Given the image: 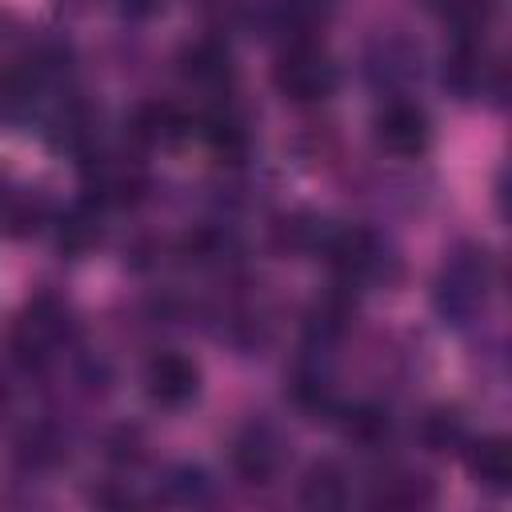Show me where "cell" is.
Returning a JSON list of instances; mask_svg holds the SVG:
<instances>
[{"mask_svg": "<svg viewBox=\"0 0 512 512\" xmlns=\"http://www.w3.org/2000/svg\"><path fill=\"white\" fill-rule=\"evenodd\" d=\"M492 280H496V264L484 244L452 248V256L444 260V268L436 276V288H432V304H436L440 320L452 328L480 320V312L488 308V296H492Z\"/></svg>", "mask_w": 512, "mask_h": 512, "instance_id": "obj_1", "label": "cell"}, {"mask_svg": "<svg viewBox=\"0 0 512 512\" xmlns=\"http://www.w3.org/2000/svg\"><path fill=\"white\" fill-rule=\"evenodd\" d=\"M320 252L344 284H388L400 276L396 252L368 228H332Z\"/></svg>", "mask_w": 512, "mask_h": 512, "instance_id": "obj_2", "label": "cell"}, {"mask_svg": "<svg viewBox=\"0 0 512 512\" xmlns=\"http://www.w3.org/2000/svg\"><path fill=\"white\" fill-rule=\"evenodd\" d=\"M272 84L292 104H320L336 92L340 68L316 40H292L272 64Z\"/></svg>", "mask_w": 512, "mask_h": 512, "instance_id": "obj_3", "label": "cell"}, {"mask_svg": "<svg viewBox=\"0 0 512 512\" xmlns=\"http://www.w3.org/2000/svg\"><path fill=\"white\" fill-rule=\"evenodd\" d=\"M72 336V312L60 296L40 292L12 328V356L24 368H44Z\"/></svg>", "mask_w": 512, "mask_h": 512, "instance_id": "obj_4", "label": "cell"}, {"mask_svg": "<svg viewBox=\"0 0 512 512\" xmlns=\"http://www.w3.org/2000/svg\"><path fill=\"white\" fill-rule=\"evenodd\" d=\"M444 88L456 92L460 100L504 92V64L484 48L480 32H456L452 52L444 56Z\"/></svg>", "mask_w": 512, "mask_h": 512, "instance_id": "obj_5", "label": "cell"}, {"mask_svg": "<svg viewBox=\"0 0 512 512\" xmlns=\"http://www.w3.org/2000/svg\"><path fill=\"white\" fill-rule=\"evenodd\" d=\"M80 176H84V196L100 208H124L148 192V172L140 160L108 156L96 148L80 160Z\"/></svg>", "mask_w": 512, "mask_h": 512, "instance_id": "obj_6", "label": "cell"}, {"mask_svg": "<svg viewBox=\"0 0 512 512\" xmlns=\"http://www.w3.org/2000/svg\"><path fill=\"white\" fill-rule=\"evenodd\" d=\"M288 460L284 432L268 420H248L232 440V468L244 484H272Z\"/></svg>", "mask_w": 512, "mask_h": 512, "instance_id": "obj_7", "label": "cell"}, {"mask_svg": "<svg viewBox=\"0 0 512 512\" xmlns=\"http://www.w3.org/2000/svg\"><path fill=\"white\" fill-rule=\"evenodd\" d=\"M372 136L376 144L388 152V156H400V160H416L428 152L432 144V120L420 104L412 100H388L376 120H372Z\"/></svg>", "mask_w": 512, "mask_h": 512, "instance_id": "obj_8", "label": "cell"}, {"mask_svg": "<svg viewBox=\"0 0 512 512\" xmlns=\"http://www.w3.org/2000/svg\"><path fill=\"white\" fill-rule=\"evenodd\" d=\"M144 392L160 408H184L200 392V368L184 352H156L144 368Z\"/></svg>", "mask_w": 512, "mask_h": 512, "instance_id": "obj_9", "label": "cell"}, {"mask_svg": "<svg viewBox=\"0 0 512 512\" xmlns=\"http://www.w3.org/2000/svg\"><path fill=\"white\" fill-rule=\"evenodd\" d=\"M44 92V72L40 68H0V128H24Z\"/></svg>", "mask_w": 512, "mask_h": 512, "instance_id": "obj_10", "label": "cell"}, {"mask_svg": "<svg viewBox=\"0 0 512 512\" xmlns=\"http://www.w3.org/2000/svg\"><path fill=\"white\" fill-rule=\"evenodd\" d=\"M180 76L192 84V88H204V92H220L228 80H232V52L220 44V40H192L184 44L180 52Z\"/></svg>", "mask_w": 512, "mask_h": 512, "instance_id": "obj_11", "label": "cell"}, {"mask_svg": "<svg viewBox=\"0 0 512 512\" xmlns=\"http://www.w3.org/2000/svg\"><path fill=\"white\" fill-rule=\"evenodd\" d=\"M100 240H104L100 204H92L88 196L76 200L72 208H64V212L56 216V248H60L64 256H88Z\"/></svg>", "mask_w": 512, "mask_h": 512, "instance_id": "obj_12", "label": "cell"}, {"mask_svg": "<svg viewBox=\"0 0 512 512\" xmlns=\"http://www.w3.org/2000/svg\"><path fill=\"white\" fill-rule=\"evenodd\" d=\"M468 472L480 488L488 492H508L512 488V448L504 436H480V440H468Z\"/></svg>", "mask_w": 512, "mask_h": 512, "instance_id": "obj_13", "label": "cell"}, {"mask_svg": "<svg viewBox=\"0 0 512 512\" xmlns=\"http://www.w3.org/2000/svg\"><path fill=\"white\" fill-rule=\"evenodd\" d=\"M192 120L176 108V104H144V108H136V116H132V136L140 140V144H160V148H172V144H180L184 136H192Z\"/></svg>", "mask_w": 512, "mask_h": 512, "instance_id": "obj_14", "label": "cell"}, {"mask_svg": "<svg viewBox=\"0 0 512 512\" xmlns=\"http://www.w3.org/2000/svg\"><path fill=\"white\" fill-rule=\"evenodd\" d=\"M196 128H200L204 144H208L220 160H240V156L248 152V144H252L248 120H244L240 112H232V108H216V112L204 116Z\"/></svg>", "mask_w": 512, "mask_h": 512, "instance_id": "obj_15", "label": "cell"}, {"mask_svg": "<svg viewBox=\"0 0 512 512\" xmlns=\"http://www.w3.org/2000/svg\"><path fill=\"white\" fill-rule=\"evenodd\" d=\"M300 504L316 508V512L344 508L348 504V476H344V468L332 464V460H316L304 472V480H300Z\"/></svg>", "mask_w": 512, "mask_h": 512, "instance_id": "obj_16", "label": "cell"}, {"mask_svg": "<svg viewBox=\"0 0 512 512\" xmlns=\"http://www.w3.org/2000/svg\"><path fill=\"white\" fill-rule=\"evenodd\" d=\"M48 196L40 188H12L8 200L0 204V228L8 236H32L48 220Z\"/></svg>", "mask_w": 512, "mask_h": 512, "instance_id": "obj_17", "label": "cell"}, {"mask_svg": "<svg viewBox=\"0 0 512 512\" xmlns=\"http://www.w3.org/2000/svg\"><path fill=\"white\" fill-rule=\"evenodd\" d=\"M420 440L424 448L432 452H456L468 444V428H464V416L456 408H432L424 420H420Z\"/></svg>", "mask_w": 512, "mask_h": 512, "instance_id": "obj_18", "label": "cell"}, {"mask_svg": "<svg viewBox=\"0 0 512 512\" xmlns=\"http://www.w3.org/2000/svg\"><path fill=\"white\" fill-rule=\"evenodd\" d=\"M432 480L420 476V472H400V476H388L384 488L372 496V504H384V508H424L432 504Z\"/></svg>", "mask_w": 512, "mask_h": 512, "instance_id": "obj_19", "label": "cell"}, {"mask_svg": "<svg viewBox=\"0 0 512 512\" xmlns=\"http://www.w3.org/2000/svg\"><path fill=\"white\" fill-rule=\"evenodd\" d=\"M420 56L404 44V40H388V44H380L376 48V56H372V64H368V72L380 80V84H396V80H408L420 64H416Z\"/></svg>", "mask_w": 512, "mask_h": 512, "instance_id": "obj_20", "label": "cell"}, {"mask_svg": "<svg viewBox=\"0 0 512 512\" xmlns=\"http://www.w3.org/2000/svg\"><path fill=\"white\" fill-rule=\"evenodd\" d=\"M184 252H188V260H196V264H224V260L236 252V240H232V232H224V228H196V232L184 240Z\"/></svg>", "mask_w": 512, "mask_h": 512, "instance_id": "obj_21", "label": "cell"}, {"mask_svg": "<svg viewBox=\"0 0 512 512\" xmlns=\"http://www.w3.org/2000/svg\"><path fill=\"white\" fill-rule=\"evenodd\" d=\"M208 492H212L208 472L196 468V464H180V468H172L168 480H164V496L176 500V504H200V500H208Z\"/></svg>", "mask_w": 512, "mask_h": 512, "instance_id": "obj_22", "label": "cell"}, {"mask_svg": "<svg viewBox=\"0 0 512 512\" xmlns=\"http://www.w3.org/2000/svg\"><path fill=\"white\" fill-rule=\"evenodd\" d=\"M20 456L32 464V468H44V464H56L60 456H64V440L48 428V424H40V428H32V432H24V440H20Z\"/></svg>", "mask_w": 512, "mask_h": 512, "instance_id": "obj_23", "label": "cell"}, {"mask_svg": "<svg viewBox=\"0 0 512 512\" xmlns=\"http://www.w3.org/2000/svg\"><path fill=\"white\" fill-rule=\"evenodd\" d=\"M344 432H348L356 444L372 448V444H380V440L388 436V412H380V408L364 404V408L348 412V424H344Z\"/></svg>", "mask_w": 512, "mask_h": 512, "instance_id": "obj_24", "label": "cell"}, {"mask_svg": "<svg viewBox=\"0 0 512 512\" xmlns=\"http://www.w3.org/2000/svg\"><path fill=\"white\" fill-rule=\"evenodd\" d=\"M160 4L164 0H116L120 16H128V20H152L160 12Z\"/></svg>", "mask_w": 512, "mask_h": 512, "instance_id": "obj_25", "label": "cell"}, {"mask_svg": "<svg viewBox=\"0 0 512 512\" xmlns=\"http://www.w3.org/2000/svg\"><path fill=\"white\" fill-rule=\"evenodd\" d=\"M12 188H16V184H12V176H8L4 168H0V204L8 200V192H12Z\"/></svg>", "mask_w": 512, "mask_h": 512, "instance_id": "obj_26", "label": "cell"}, {"mask_svg": "<svg viewBox=\"0 0 512 512\" xmlns=\"http://www.w3.org/2000/svg\"><path fill=\"white\" fill-rule=\"evenodd\" d=\"M0 408H4V388H0Z\"/></svg>", "mask_w": 512, "mask_h": 512, "instance_id": "obj_27", "label": "cell"}]
</instances>
